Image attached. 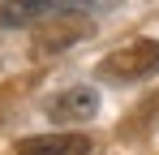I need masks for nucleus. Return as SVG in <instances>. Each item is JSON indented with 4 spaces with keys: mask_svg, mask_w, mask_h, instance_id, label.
<instances>
[{
    "mask_svg": "<svg viewBox=\"0 0 159 155\" xmlns=\"http://www.w3.org/2000/svg\"><path fill=\"white\" fill-rule=\"evenodd\" d=\"M17 155H90V138L86 134H39V138H22Z\"/></svg>",
    "mask_w": 159,
    "mask_h": 155,
    "instance_id": "5",
    "label": "nucleus"
},
{
    "mask_svg": "<svg viewBox=\"0 0 159 155\" xmlns=\"http://www.w3.org/2000/svg\"><path fill=\"white\" fill-rule=\"evenodd\" d=\"M95 112H99V91H90V86H69L65 95L48 103V116L56 125H78V121H90Z\"/></svg>",
    "mask_w": 159,
    "mask_h": 155,
    "instance_id": "4",
    "label": "nucleus"
},
{
    "mask_svg": "<svg viewBox=\"0 0 159 155\" xmlns=\"http://www.w3.org/2000/svg\"><path fill=\"white\" fill-rule=\"evenodd\" d=\"M90 35V22H82V13H60V17H48L39 22V35H34V52H60L69 43H78Z\"/></svg>",
    "mask_w": 159,
    "mask_h": 155,
    "instance_id": "3",
    "label": "nucleus"
},
{
    "mask_svg": "<svg viewBox=\"0 0 159 155\" xmlns=\"http://www.w3.org/2000/svg\"><path fill=\"white\" fill-rule=\"evenodd\" d=\"M116 4L120 0H4L0 26L17 30V26L48 22V17H60V13H103V9H116Z\"/></svg>",
    "mask_w": 159,
    "mask_h": 155,
    "instance_id": "1",
    "label": "nucleus"
},
{
    "mask_svg": "<svg viewBox=\"0 0 159 155\" xmlns=\"http://www.w3.org/2000/svg\"><path fill=\"white\" fill-rule=\"evenodd\" d=\"M159 73V43L155 39H133L112 56L99 60V78L103 82H142V78Z\"/></svg>",
    "mask_w": 159,
    "mask_h": 155,
    "instance_id": "2",
    "label": "nucleus"
}]
</instances>
